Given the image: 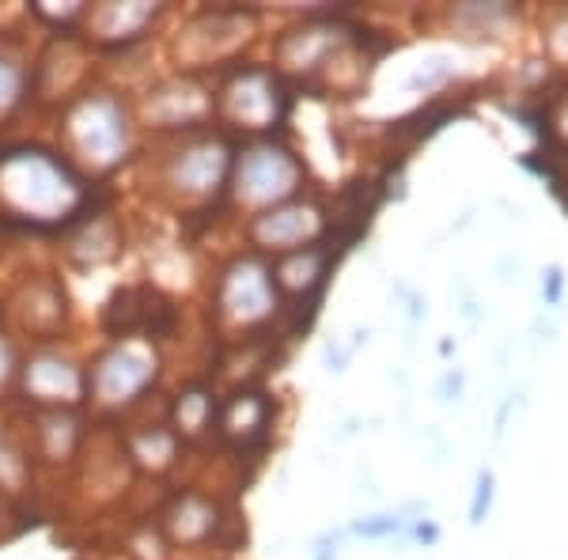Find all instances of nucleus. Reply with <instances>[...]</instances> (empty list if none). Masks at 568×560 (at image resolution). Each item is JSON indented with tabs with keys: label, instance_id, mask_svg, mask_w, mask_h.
I'll return each mask as SVG.
<instances>
[{
	"label": "nucleus",
	"instance_id": "obj_1",
	"mask_svg": "<svg viewBox=\"0 0 568 560\" xmlns=\"http://www.w3.org/2000/svg\"><path fill=\"white\" fill-rule=\"evenodd\" d=\"M489 503H493V474L485 470L478 477V496H474V508H470L474 527H481V522H485V516H489Z\"/></svg>",
	"mask_w": 568,
	"mask_h": 560
}]
</instances>
